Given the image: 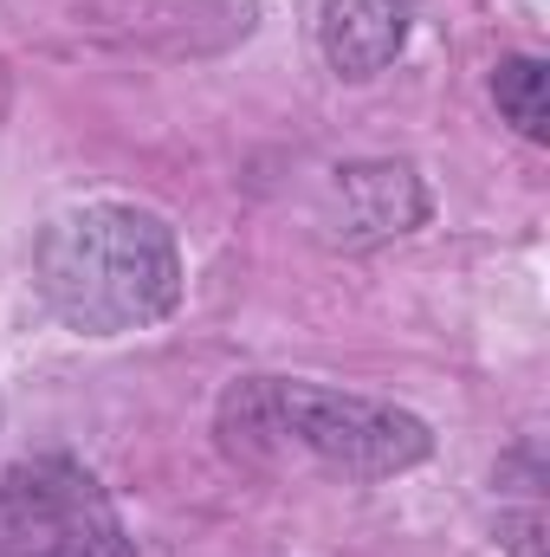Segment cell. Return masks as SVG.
<instances>
[{
    "mask_svg": "<svg viewBox=\"0 0 550 557\" xmlns=\"http://www.w3.org/2000/svg\"><path fill=\"white\" fill-rule=\"evenodd\" d=\"M421 214H427V195L409 162H357L337 175V234L357 247L409 234Z\"/></svg>",
    "mask_w": 550,
    "mask_h": 557,
    "instance_id": "obj_4",
    "label": "cell"
},
{
    "mask_svg": "<svg viewBox=\"0 0 550 557\" xmlns=\"http://www.w3.org/2000/svg\"><path fill=\"white\" fill-rule=\"evenodd\" d=\"M409 39V0H330L317 20V46L330 72L343 78H376Z\"/></svg>",
    "mask_w": 550,
    "mask_h": 557,
    "instance_id": "obj_5",
    "label": "cell"
},
{
    "mask_svg": "<svg viewBox=\"0 0 550 557\" xmlns=\"http://www.w3.org/2000/svg\"><path fill=\"white\" fill-rule=\"evenodd\" d=\"M499 539H505V552L538 557V539H545V512H512V519L499 525Z\"/></svg>",
    "mask_w": 550,
    "mask_h": 557,
    "instance_id": "obj_7",
    "label": "cell"
},
{
    "mask_svg": "<svg viewBox=\"0 0 550 557\" xmlns=\"http://www.w3.org/2000/svg\"><path fill=\"white\" fill-rule=\"evenodd\" d=\"M0 557H137L104 486L78 460L0 467Z\"/></svg>",
    "mask_w": 550,
    "mask_h": 557,
    "instance_id": "obj_3",
    "label": "cell"
},
{
    "mask_svg": "<svg viewBox=\"0 0 550 557\" xmlns=\"http://www.w3.org/2000/svg\"><path fill=\"white\" fill-rule=\"evenodd\" d=\"M221 447L253 467H317L330 480H396L427 460V421L304 376H247L221 396Z\"/></svg>",
    "mask_w": 550,
    "mask_h": 557,
    "instance_id": "obj_1",
    "label": "cell"
},
{
    "mask_svg": "<svg viewBox=\"0 0 550 557\" xmlns=\"http://www.w3.org/2000/svg\"><path fill=\"white\" fill-rule=\"evenodd\" d=\"M550 72L545 59H505L499 72H492V98H499V111L525 131L532 143L550 137Z\"/></svg>",
    "mask_w": 550,
    "mask_h": 557,
    "instance_id": "obj_6",
    "label": "cell"
},
{
    "mask_svg": "<svg viewBox=\"0 0 550 557\" xmlns=\"http://www.w3.org/2000/svg\"><path fill=\"white\" fill-rule=\"evenodd\" d=\"M39 298L85 337L142 331L175 311L182 253L162 214L130 201H91L59 214L33 247Z\"/></svg>",
    "mask_w": 550,
    "mask_h": 557,
    "instance_id": "obj_2",
    "label": "cell"
}]
</instances>
